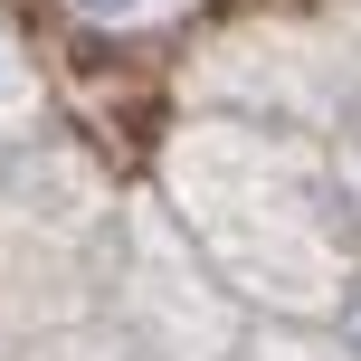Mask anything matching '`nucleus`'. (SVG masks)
<instances>
[{"label":"nucleus","mask_w":361,"mask_h":361,"mask_svg":"<svg viewBox=\"0 0 361 361\" xmlns=\"http://www.w3.org/2000/svg\"><path fill=\"white\" fill-rule=\"evenodd\" d=\"M343 343H352V361H361V305H352V324H343Z\"/></svg>","instance_id":"nucleus-3"},{"label":"nucleus","mask_w":361,"mask_h":361,"mask_svg":"<svg viewBox=\"0 0 361 361\" xmlns=\"http://www.w3.org/2000/svg\"><path fill=\"white\" fill-rule=\"evenodd\" d=\"M10 105H19V57L0 48V114H10Z\"/></svg>","instance_id":"nucleus-2"},{"label":"nucleus","mask_w":361,"mask_h":361,"mask_svg":"<svg viewBox=\"0 0 361 361\" xmlns=\"http://www.w3.org/2000/svg\"><path fill=\"white\" fill-rule=\"evenodd\" d=\"M67 10H76V19H95V29H143L162 0H67Z\"/></svg>","instance_id":"nucleus-1"}]
</instances>
